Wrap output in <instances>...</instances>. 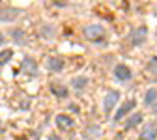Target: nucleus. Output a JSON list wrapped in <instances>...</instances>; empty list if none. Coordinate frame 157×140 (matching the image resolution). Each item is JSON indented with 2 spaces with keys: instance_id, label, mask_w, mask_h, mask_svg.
<instances>
[{
  "instance_id": "10",
  "label": "nucleus",
  "mask_w": 157,
  "mask_h": 140,
  "mask_svg": "<svg viewBox=\"0 0 157 140\" xmlns=\"http://www.w3.org/2000/svg\"><path fill=\"white\" fill-rule=\"evenodd\" d=\"M54 119H56V125L60 127V129H71L73 127V119L67 114H58Z\"/></svg>"
},
{
  "instance_id": "16",
  "label": "nucleus",
  "mask_w": 157,
  "mask_h": 140,
  "mask_svg": "<svg viewBox=\"0 0 157 140\" xmlns=\"http://www.w3.org/2000/svg\"><path fill=\"white\" fill-rule=\"evenodd\" d=\"M11 58H13V51H11V49H4V51H0V66H6Z\"/></svg>"
},
{
  "instance_id": "17",
  "label": "nucleus",
  "mask_w": 157,
  "mask_h": 140,
  "mask_svg": "<svg viewBox=\"0 0 157 140\" xmlns=\"http://www.w3.org/2000/svg\"><path fill=\"white\" fill-rule=\"evenodd\" d=\"M148 69H150V73H153L157 77V56H153L150 62H148Z\"/></svg>"
},
{
  "instance_id": "8",
  "label": "nucleus",
  "mask_w": 157,
  "mask_h": 140,
  "mask_svg": "<svg viewBox=\"0 0 157 140\" xmlns=\"http://www.w3.org/2000/svg\"><path fill=\"white\" fill-rule=\"evenodd\" d=\"M157 136V123L155 122H148L144 123V129H142V140H153Z\"/></svg>"
},
{
  "instance_id": "4",
  "label": "nucleus",
  "mask_w": 157,
  "mask_h": 140,
  "mask_svg": "<svg viewBox=\"0 0 157 140\" xmlns=\"http://www.w3.org/2000/svg\"><path fill=\"white\" fill-rule=\"evenodd\" d=\"M19 15H21V9H17V8H8V6L0 8V21L2 23H11Z\"/></svg>"
},
{
  "instance_id": "7",
  "label": "nucleus",
  "mask_w": 157,
  "mask_h": 140,
  "mask_svg": "<svg viewBox=\"0 0 157 140\" xmlns=\"http://www.w3.org/2000/svg\"><path fill=\"white\" fill-rule=\"evenodd\" d=\"M135 105H136V103H135V99H129L125 105H122L120 108H118V112L114 114V122H120V119H122L125 114H129V112L135 108Z\"/></svg>"
},
{
  "instance_id": "12",
  "label": "nucleus",
  "mask_w": 157,
  "mask_h": 140,
  "mask_svg": "<svg viewBox=\"0 0 157 140\" xmlns=\"http://www.w3.org/2000/svg\"><path fill=\"white\" fill-rule=\"evenodd\" d=\"M11 37H13V41H15L17 45H26V36H25L23 30H19V28L11 30Z\"/></svg>"
},
{
  "instance_id": "11",
  "label": "nucleus",
  "mask_w": 157,
  "mask_h": 140,
  "mask_svg": "<svg viewBox=\"0 0 157 140\" xmlns=\"http://www.w3.org/2000/svg\"><path fill=\"white\" fill-rule=\"evenodd\" d=\"M86 84H88V78L86 77H75V78H71V88H75L77 92H82L86 88Z\"/></svg>"
},
{
  "instance_id": "18",
  "label": "nucleus",
  "mask_w": 157,
  "mask_h": 140,
  "mask_svg": "<svg viewBox=\"0 0 157 140\" xmlns=\"http://www.w3.org/2000/svg\"><path fill=\"white\" fill-rule=\"evenodd\" d=\"M2 43H4V34L0 32V47H2Z\"/></svg>"
},
{
  "instance_id": "13",
  "label": "nucleus",
  "mask_w": 157,
  "mask_h": 140,
  "mask_svg": "<svg viewBox=\"0 0 157 140\" xmlns=\"http://www.w3.org/2000/svg\"><path fill=\"white\" fill-rule=\"evenodd\" d=\"M142 122V114L140 112H135L129 119H127V122H125V129H133L135 125H139Z\"/></svg>"
},
{
  "instance_id": "2",
  "label": "nucleus",
  "mask_w": 157,
  "mask_h": 140,
  "mask_svg": "<svg viewBox=\"0 0 157 140\" xmlns=\"http://www.w3.org/2000/svg\"><path fill=\"white\" fill-rule=\"evenodd\" d=\"M146 36H148V28L146 26H139L136 30H133L129 34V43L133 47H140L144 41H146Z\"/></svg>"
},
{
  "instance_id": "5",
  "label": "nucleus",
  "mask_w": 157,
  "mask_h": 140,
  "mask_svg": "<svg viewBox=\"0 0 157 140\" xmlns=\"http://www.w3.org/2000/svg\"><path fill=\"white\" fill-rule=\"evenodd\" d=\"M23 71L28 73L30 77H36V73H37V62L32 56H25L23 58Z\"/></svg>"
},
{
  "instance_id": "9",
  "label": "nucleus",
  "mask_w": 157,
  "mask_h": 140,
  "mask_svg": "<svg viewBox=\"0 0 157 140\" xmlns=\"http://www.w3.org/2000/svg\"><path fill=\"white\" fill-rule=\"evenodd\" d=\"M64 60L62 58H58V56H51V58H47V67L51 69V71H54V73H60L62 69H64Z\"/></svg>"
},
{
  "instance_id": "15",
  "label": "nucleus",
  "mask_w": 157,
  "mask_h": 140,
  "mask_svg": "<svg viewBox=\"0 0 157 140\" xmlns=\"http://www.w3.org/2000/svg\"><path fill=\"white\" fill-rule=\"evenodd\" d=\"M52 93L56 95V97H60V99H64V97H67L69 95V92H67V88L66 86H60V84H52Z\"/></svg>"
},
{
  "instance_id": "19",
  "label": "nucleus",
  "mask_w": 157,
  "mask_h": 140,
  "mask_svg": "<svg viewBox=\"0 0 157 140\" xmlns=\"http://www.w3.org/2000/svg\"><path fill=\"white\" fill-rule=\"evenodd\" d=\"M49 140H60V138H58V136H51Z\"/></svg>"
},
{
  "instance_id": "6",
  "label": "nucleus",
  "mask_w": 157,
  "mask_h": 140,
  "mask_svg": "<svg viewBox=\"0 0 157 140\" xmlns=\"http://www.w3.org/2000/svg\"><path fill=\"white\" fill-rule=\"evenodd\" d=\"M114 77L118 78V81H129L131 78V69L125 66V64H118L116 67H114Z\"/></svg>"
},
{
  "instance_id": "1",
  "label": "nucleus",
  "mask_w": 157,
  "mask_h": 140,
  "mask_svg": "<svg viewBox=\"0 0 157 140\" xmlns=\"http://www.w3.org/2000/svg\"><path fill=\"white\" fill-rule=\"evenodd\" d=\"M82 34H84L86 39H90V41H97V39H101L105 36V28L101 25H88V26H84Z\"/></svg>"
},
{
  "instance_id": "3",
  "label": "nucleus",
  "mask_w": 157,
  "mask_h": 140,
  "mask_svg": "<svg viewBox=\"0 0 157 140\" xmlns=\"http://www.w3.org/2000/svg\"><path fill=\"white\" fill-rule=\"evenodd\" d=\"M118 99H120V92H116V90L107 92L105 101H103V110H105V114H110V112H112V108H114L116 103H118Z\"/></svg>"
},
{
  "instance_id": "14",
  "label": "nucleus",
  "mask_w": 157,
  "mask_h": 140,
  "mask_svg": "<svg viewBox=\"0 0 157 140\" xmlns=\"http://www.w3.org/2000/svg\"><path fill=\"white\" fill-rule=\"evenodd\" d=\"M155 101H157V90H155V88H150V90L144 93V105L150 107V105H153Z\"/></svg>"
}]
</instances>
